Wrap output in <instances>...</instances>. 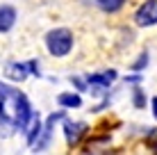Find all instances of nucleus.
<instances>
[{
    "label": "nucleus",
    "mask_w": 157,
    "mask_h": 155,
    "mask_svg": "<svg viewBox=\"0 0 157 155\" xmlns=\"http://www.w3.org/2000/svg\"><path fill=\"white\" fill-rule=\"evenodd\" d=\"M46 46H48V50H50L55 57L68 55L71 48H73V34H71V30H66V28L50 30L46 34Z\"/></svg>",
    "instance_id": "obj_1"
},
{
    "label": "nucleus",
    "mask_w": 157,
    "mask_h": 155,
    "mask_svg": "<svg viewBox=\"0 0 157 155\" xmlns=\"http://www.w3.org/2000/svg\"><path fill=\"white\" fill-rule=\"evenodd\" d=\"M5 73H7V78H12L14 82H23L30 73L39 76V64H36V62H28V64H7V66H5Z\"/></svg>",
    "instance_id": "obj_2"
},
{
    "label": "nucleus",
    "mask_w": 157,
    "mask_h": 155,
    "mask_svg": "<svg viewBox=\"0 0 157 155\" xmlns=\"http://www.w3.org/2000/svg\"><path fill=\"white\" fill-rule=\"evenodd\" d=\"M134 21H137V25H141V28L155 25L157 23V0H146L141 7L137 9Z\"/></svg>",
    "instance_id": "obj_3"
},
{
    "label": "nucleus",
    "mask_w": 157,
    "mask_h": 155,
    "mask_svg": "<svg viewBox=\"0 0 157 155\" xmlns=\"http://www.w3.org/2000/svg\"><path fill=\"white\" fill-rule=\"evenodd\" d=\"M16 23V9L9 7V5H2L0 7V32H9Z\"/></svg>",
    "instance_id": "obj_4"
},
{
    "label": "nucleus",
    "mask_w": 157,
    "mask_h": 155,
    "mask_svg": "<svg viewBox=\"0 0 157 155\" xmlns=\"http://www.w3.org/2000/svg\"><path fill=\"white\" fill-rule=\"evenodd\" d=\"M64 132H66V139L68 144H78L82 132H86V126L84 123H75V121H66L64 123Z\"/></svg>",
    "instance_id": "obj_5"
},
{
    "label": "nucleus",
    "mask_w": 157,
    "mask_h": 155,
    "mask_svg": "<svg viewBox=\"0 0 157 155\" xmlns=\"http://www.w3.org/2000/svg\"><path fill=\"white\" fill-rule=\"evenodd\" d=\"M25 128H28V144H30V146H34L36 139H39V135H41V121H39V114H32L30 121L25 123ZM25 128H23V130H25Z\"/></svg>",
    "instance_id": "obj_6"
},
{
    "label": "nucleus",
    "mask_w": 157,
    "mask_h": 155,
    "mask_svg": "<svg viewBox=\"0 0 157 155\" xmlns=\"http://www.w3.org/2000/svg\"><path fill=\"white\" fill-rule=\"evenodd\" d=\"M114 78H116V71H105V73H98V76H89L86 82L89 84H98V87H109Z\"/></svg>",
    "instance_id": "obj_7"
},
{
    "label": "nucleus",
    "mask_w": 157,
    "mask_h": 155,
    "mask_svg": "<svg viewBox=\"0 0 157 155\" xmlns=\"http://www.w3.org/2000/svg\"><path fill=\"white\" fill-rule=\"evenodd\" d=\"M57 100L64 107H80V105H82V98H80L78 94H59Z\"/></svg>",
    "instance_id": "obj_8"
},
{
    "label": "nucleus",
    "mask_w": 157,
    "mask_h": 155,
    "mask_svg": "<svg viewBox=\"0 0 157 155\" xmlns=\"http://www.w3.org/2000/svg\"><path fill=\"white\" fill-rule=\"evenodd\" d=\"M96 2H98V7L102 12H118L125 5V0H96Z\"/></svg>",
    "instance_id": "obj_9"
},
{
    "label": "nucleus",
    "mask_w": 157,
    "mask_h": 155,
    "mask_svg": "<svg viewBox=\"0 0 157 155\" xmlns=\"http://www.w3.org/2000/svg\"><path fill=\"white\" fill-rule=\"evenodd\" d=\"M146 64H148V52H141L139 60L132 64V68H134V71H141V68H146Z\"/></svg>",
    "instance_id": "obj_10"
},
{
    "label": "nucleus",
    "mask_w": 157,
    "mask_h": 155,
    "mask_svg": "<svg viewBox=\"0 0 157 155\" xmlns=\"http://www.w3.org/2000/svg\"><path fill=\"white\" fill-rule=\"evenodd\" d=\"M144 103H146V100H144V94H141V89H134V105H137V107H144Z\"/></svg>",
    "instance_id": "obj_11"
},
{
    "label": "nucleus",
    "mask_w": 157,
    "mask_h": 155,
    "mask_svg": "<svg viewBox=\"0 0 157 155\" xmlns=\"http://www.w3.org/2000/svg\"><path fill=\"white\" fill-rule=\"evenodd\" d=\"M153 112H155V116H157V98H153Z\"/></svg>",
    "instance_id": "obj_12"
}]
</instances>
